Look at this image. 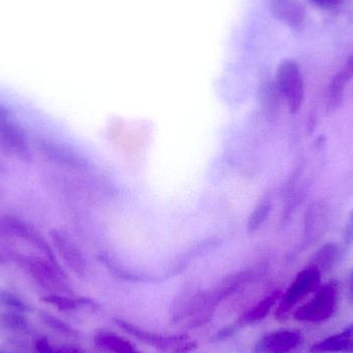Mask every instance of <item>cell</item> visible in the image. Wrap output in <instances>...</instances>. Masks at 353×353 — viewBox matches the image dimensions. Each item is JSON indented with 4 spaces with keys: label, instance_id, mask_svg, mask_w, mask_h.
I'll list each match as a JSON object with an SVG mask.
<instances>
[{
    "label": "cell",
    "instance_id": "cell-1",
    "mask_svg": "<svg viewBox=\"0 0 353 353\" xmlns=\"http://www.w3.org/2000/svg\"><path fill=\"white\" fill-rule=\"evenodd\" d=\"M339 304V283L336 280L319 286L314 296L294 312V319L302 323H321L335 315Z\"/></svg>",
    "mask_w": 353,
    "mask_h": 353
},
{
    "label": "cell",
    "instance_id": "cell-2",
    "mask_svg": "<svg viewBox=\"0 0 353 353\" xmlns=\"http://www.w3.org/2000/svg\"><path fill=\"white\" fill-rule=\"evenodd\" d=\"M321 272L319 268L310 265L303 269L280 298L276 317L279 321L285 319L288 312H290L299 303L305 300L309 294L316 292L317 288L321 286Z\"/></svg>",
    "mask_w": 353,
    "mask_h": 353
},
{
    "label": "cell",
    "instance_id": "cell-3",
    "mask_svg": "<svg viewBox=\"0 0 353 353\" xmlns=\"http://www.w3.org/2000/svg\"><path fill=\"white\" fill-rule=\"evenodd\" d=\"M275 86L280 97L288 103L292 114H298L304 103L305 87L300 66L292 60H286L278 66Z\"/></svg>",
    "mask_w": 353,
    "mask_h": 353
},
{
    "label": "cell",
    "instance_id": "cell-4",
    "mask_svg": "<svg viewBox=\"0 0 353 353\" xmlns=\"http://www.w3.org/2000/svg\"><path fill=\"white\" fill-rule=\"evenodd\" d=\"M114 323L124 332L134 336L143 343L167 353H187L196 347V343L186 336H163L141 329L122 319H114Z\"/></svg>",
    "mask_w": 353,
    "mask_h": 353
},
{
    "label": "cell",
    "instance_id": "cell-5",
    "mask_svg": "<svg viewBox=\"0 0 353 353\" xmlns=\"http://www.w3.org/2000/svg\"><path fill=\"white\" fill-rule=\"evenodd\" d=\"M0 148L10 157L21 161L31 159L30 145L24 128L14 120L0 121Z\"/></svg>",
    "mask_w": 353,
    "mask_h": 353
},
{
    "label": "cell",
    "instance_id": "cell-6",
    "mask_svg": "<svg viewBox=\"0 0 353 353\" xmlns=\"http://www.w3.org/2000/svg\"><path fill=\"white\" fill-rule=\"evenodd\" d=\"M29 271L32 277L47 290L64 292L68 288L65 277L53 259L29 257L27 261Z\"/></svg>",
    "mask_w": 353,
    "mask_h": 353
},
{
    "label": "cell",
    "instance_id": "cell-7",
    "mask_svg": "<svg viewBox=\"0 0 353 353\" xmlns=\"http://www.w3.org/2000/svg\"><path fill=\"white\" fill-rule=\"evenodd\" d=\"M0 230L14 238L26 241L29 244L45 253L47 257L54 259L51 248L45 238L41 236V232L24 220L14 216H4L0 219Z\"/></svg>",
    "mask_w": 353,
    "mask_h": 353
},
{
    "label": "cell",
    "instance_id": "cell-8",
    "mask_svg": "<svg viewBox=\"0 0 353 353\" xmlns=\"http://www.w3.org/2000/svg\"><path fill=\"white\" fill-rule=\"evenodd\" d=\"M303 337L292 330L270 332L257 340L254 353H292L300 347Z\"/></svg>",
    "mask_w": 353,
    "mask_h": 353
},
{
    "label": "cell",
    "instance_id": "cell-9",
    "mask_svg": "<svg viewBox=\"0 0 353 353\" xmlns=\"http://www.w3.org/2000/svg\"><path fill=\"white\" fill-rule=\"evenodd\" d=\"M51 240L58 254L63 259L68 268L77 275H84L87 269L86 261L76 243L65 232L57 230H52Z\"/></svg>",
    "mask_w": 353,
    "mask_h": 353
},
{
    "label": "cell",
    "instance_id": "cell-10",
    "mask_svg": "<svg viewBox=\"0 0 353 353\" xmlns=\"http://www.w3.org/2000/svg\"><path fill=\"white\" fill-rule=\"evenodd\" d=\"M270 10L280 22L300 30L306 21V10L300 0H269Z\"/></svg>",
    "mask_w": 353,
    "mask_h": 353
},
{
    "label": "cell",
    "instance_id": "cell-11",
    "mask_svg": "<svg viewBox=\"0 0 353 353\" xmlns=\"http://www.w3.org/2000/svg\"><path fill=\"white\" fill-rule=\"evenodd\" d=\"M35 146L39 153L48 161H53L58 165H68V167L81 165L78 154L58 141L48 138H39L35 142Z\"/></svg>",
    "mask_w": 353,
    "mask_h": 353
},
{
    "label": "cell",
    "instance_id": "cell-12",
    "mask_svg": "<svg viewBox=\"0 0 353 353\" xmlns=\"http://www.w3.org/2000/svg\"><path fill=\"white\" fill-rule=\"evenodd\" d=\"M353 79V54L343 68L335 74L329 85L327 94V110L334 112L341 107L346 85Z\"/></svg>",
    "mask_w": 353,
    "mask_h": 353
},
{
    "label": "cell",
    "instance_id": "cell-13",
    "mask_svg": "<svg viewBox=\"0 0 353 353\" xmlns=\"http://www.w3.org/2000/svg\"><path fill=\"white\" fill-rule=\"evenodd\" d=\"M312 353H353V323L340 333L311 346Z\"/></svg>",
    "mask_w": 353,
    "mask_h": 353
},
{
    "label": "cell",
    "instance_id": "cell-14",
    "mask_svg": "<svg viewBox=\"0 0 353 353\" xmlns=\"http://www.w3.org/2000/svg\"><path fill=\"white\" fill-rule=\"evenodd\" d=\"M94 343L99 350L109 353H143L126 338L110 331H99L94 337Z\"/></svg>",
    "mask_w": 353,
    "mask_h": 353
},
{
    "label": "cell",
    "instance_id": "cell-15",
    "mask_svg": "<svg viewBox=\"0 0 353 353\" xmlns=\"http://www.w3.org/2000/svg\"><path fill=\"white\" fill-rule=\"evenodd\" d=\"M325 209L321 203H315L311 205L306 215L305 222V234L309 241H314L317 236L323 234V228H325Z\"/></svg>",
    "mask_w": 353,
    "mask_h": 353
},
{
    "label": "cell",
    "instance_id": "cell-16",
    "mask_svg": "<svg viewBox=\"0 0 353 353\" xmlns=\"http://www.w3.org/2000/svg\"><path fill=\"white\" fill-rule=\"evenodd\" d=\"M281 298L280 290H274L269 296L257 303L250 310L247 311L246 314L243 317V323H253L263 321L269 314L274 306L277 304L278 301Z\"/></svg>",
    "mask_w": 353,
    "mask_h": 353
},
{
    "label": "cell",
    "instance_id": "cell-17",
    "mask_svg": "<svg viewBox=\"0 0 353 353\" xmlns=\"http://www.w3.org/2000/svg\"><path fill=\"white\" fill-rule=\"evenodd\" d=\"M341 254V249L338 245L335 243H327L317 251L311 265L319 268L321 273L329 271L339 261Z\"/></svg>",
    "mask_w": 353,
    "mask_h": 353
},
{
    "label": "cell",
    "instance_id": "cell-18",
    "mask_svg": "<svg viewBox=\"0 0 353 353\" xmlns=\"http://www.w3.org/2000/svg\"><path fill=\"white\" fill-rule=\"evenodd\" d=\"M272 205L270 199H265L259 203L249 217L248 232H254L265 223L271 213Z\"/></svg>",
    "mask_w": 353,
    "mask_h": 353
},
{
    "label": "cell",
    "instance_id": "cell-19",
    "mask_svg": "<svg viewBox=\"0 0 353 353\" xmlns=\"http://www.w3.org/2000/svg\"><path fill=\"white\" fill-rule=\"evenodd\" d=\"M35 347L39 353H88L78 346L52 343L46 338L37 340Z\"/></svg>",
    "mask_w": 353,
    "mask_h": 353
},
{
    "label": "cell",
    "instance_id": "cell-20",
    "mask_svg": "<svg viewBox=\"0 0 353 353\" xmlns=\"http://www.w3.org/2000/svg\"><path fill=\"white\" fill-rule=\"evenodd\" d=\"M46 302L53 304L62 310H74V309L80 308V307L87 306L90 304V301L85 299H70L68 296H49L45 299Z\"/></svg>",
    "mask_w": 353,
    "mask_h": 353
},
{
    "label": "cell",
    "instance_id": "cell-21",
    "mask_svg": "<svg viewBox=\"0 0 353 353\" xmlns=\"http://www.w3.org/2000/svg\"><path fill=\"white\" fill-rule=\"evenodd\" d=\"M353 244V210L348 217L347 222L344 226L343 232H342V246L343 248H347Z\"/></svg>",
    "mask_w": 353,
    "mask_h": 353
},
{
    "label": "cell",
    "instance_id": "cell-22",
    "mask_svg": "<svg viewBox=\"0 0 353 353\" xmlns=\"http://www.w3.org/2000/svg\"><path fill=\"white\" fill-rule=\"evenodd\" d=\"M0 299L4 304L10 305V306L14 307V308L21 309V310H25L26 309V305L18 298V296H14L10 292H1L0 294Z\"/></svg>",
    "mask_w": 353,
    "mask_h": 353
},
{
    "label": "cell",
    "instance_id": "cell-23",
    "mask_svg": "<svg viewBox=\"0 0 353 353\" xmlns=\"http://www.w3.org/2000/svg\"><path fill=\"white\" fill-rule=\"evenodd\" d=\"M309 1L312 2L319 8L332 10V8H336L341 6L344 0H309Z\"/></svg>",
    "mask_w": 353,
    "mask_h": 353
},
{
    "label": "cell",
    "instance_id": "cell-24",
    "mask_svg": "<svg viewBox=\"0 0 353 353\" xmlns=\"http://www.w3.org/2000/svg\"><path fill=\"white\" fill-rule=\"evenodd\" d=\"M348 301L350 304H353V269L350 276V281H348Z\"/></svg>",
    "mask_w": 353,
    "mask_h": 353
},
{
    "label": "cell",
    "instance_id": "cell-25",
    "mask_svg": "<svg viewBox=\"0 0 353 353\" xmlns=\"http://www.w3.org/2000/svg\"><path fill=\"white\" fill-rule=\"evenodd\" d=\"M8 118H10V112H8V110L6 109V107L0 105V121H2V120L4 119H8Z\"/></svg>",
    "mask_w": 353,
    "mask_h": 353
},
{
    "label": "cell",
    "instance_id": "cell-26",
    "mask_svg": "<svg viewBox=\"0 0 353 353\" xmlns=\"http://www.w3.org/2000/svg\"><path fill=\"white\" fill-rule=\"evenodd\" d=\"M0 353H8V352H1V350H0Z\"/></svg>",
    "mask_w": 353,
    "mask_h": 353
}]
</instances>
